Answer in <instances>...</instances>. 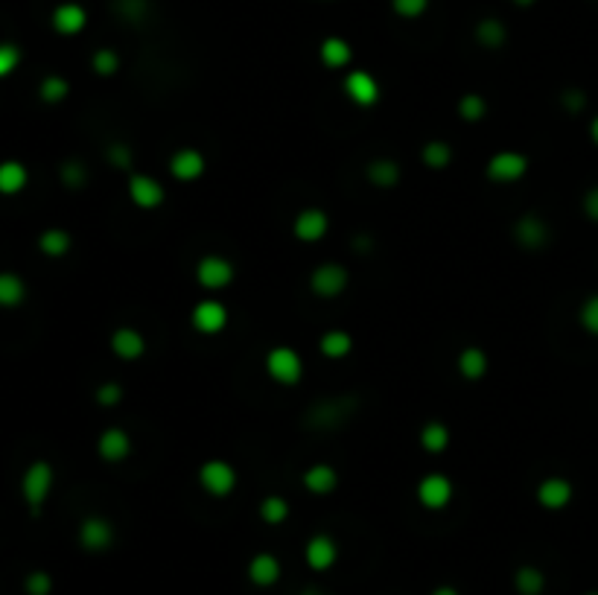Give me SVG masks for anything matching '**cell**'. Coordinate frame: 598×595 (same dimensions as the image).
Instances as JSON below:
<instances>
[{
    "mask_svg": "<svg viewBox=\"0 0 598 595\" xmlns=\"http://www.w3.org/2000/svg\"><path fill=\"white\" fill-rule=\"evenodd\" d=\"M53 488H56V467H53L50 461L36 458L24 467V473H21L18 490H21V499H24L32 516L41 514L44 505L50 502Z\"/></svg>",
    "mask_w": 598,
    "mask_h": 595,
    "instance_id": "obj_1",
    "label": "cell"
},
{
    "mask_svg": "<svg viewBox=\"0 0 598 595\" xmlns=\"http://www.w3.org/2000/svg\"><path fill=\"white\" fill-rule=\"evenodd\" d=\"M263 371L281 389H295L304 380V356L292 345H274L265 350Z\"/></svg>",
    "mask_w": 598,
    "mask_h": 595,
    "instance_id": "obj_2",
    "label": "cell"
},
{
    "mask_svg": "<svg viewBox=\"0 0 598 595\" xmlns=\"http://www.w3.org/2000/svg\"><path fill=\"white\" fill-rule=\"evenodd\" d=\"M196 482H198V488H202V493H207L210 499H228V496L237 490L240 473L225 458H207L198 465Z\"/></svg>",
    "mask_w": 598,
    "mask_h": 595,
    "instance_id": "obj_3",
    "label": "cell"
},
{
    "mask_svg": "<svg viewBox=\"0 0 598 595\" xmlns=\"http://www.w3.org/2000/svg\"><path fill=\"white\" fill-rule=\"evenodd\" d=\"M531 161L526 152L519 149H500L493 152L484 163V179L496 184V187H508V184H519L528 175Z\"/></svg>",
    "mask_w": 598,
    "mask_h": 595,
    "instance_id": "obj_4",
    "label": "cell"
},
{
    "mask_svg": "<svg viewBox=\"0 0 598 595\" xmlns=\"http://www.w3.org/2000/svg\"><path fill=\"white\" fill-rule=\"evenodd\" d=\"M415 499L424 511H444L456 499V482H452L447 473H424V476L417 479L415 484Z\"/></svg>",
    "mask_w": 598,
    "mask_h": 595,
    "instance_id": "obj_5",
    "label": "cell"
},
{
    "mask_svg": "<svg viewBox=\"0 0 598 595\" xmlns=\"http://www.w3.org/2000/svg\"><path fill=\"white\" fill-rule=\"evenodd\" d=\"M307 286L316 298H321V301H336V298H341L348 292L350 272H348V266H341V263H336V260L318 263V266L309 272Z\"/></svg>",
    "mask_w": 598,
    "mask_h": 595,
    "instance_id": "obj_6",
    "label": "cell"
},
{
    "mask_svg": "<svg viewBox=\"0 0 598 595\" xmlns=\"http://www.w3.org/2000/svg\"><path fill=\"white\" fill-rule=\"evenodd\" d=\"M193 278L205 292H225L237 281V266L223 255H205L196 260Z\"/></svg>",
    "mask_w": 598,
    "mask_h": 595,
    "instance_id": "obj_7",
    "label": "cell"
},
{
    "mask_svg": "<svg viewBox=\"0 0 598 595\" xmlns=\"http://www.w3.org/2000/svg\"><path fill=\"white\" fill-rule=\"evenodd\" d=\"M76 540H80V549L88 555H105L108 549L114 546L117 540V532L112 520H105V516L99 514H88L85 520L76 528Z\"/></svg>",
    "mask_w": 598,
    "mask_h": 595,
    "instance_id": "obj_8",
    "label": "cell"
},
{
    "mask_svg": "<svg viewBox=\"0 0 598 595\" xmlns=\"http://www.w3.org/2000/svg\"><path fill=\"white\" fill-rule=\"evenodd\" d=\"M126 196L138 211H158V207L167 202V187L149 172H129Z\"/></svg>",
    "mask_w": 598,
    "mask_h": 595,
    "instance_id": "obj_9",
    "label": "cell"
},
{
    "mask_svg": "<svg viewBox=\"0 0 598 595\" xmlns=\"http://www.w3.org/2000/svg\"><path fill=\"white\" fill-rule=\"evenodd\" d=\"M341 94H345L357 108H374L380 103L383 88L371 71L350 68V71H345V80H341Z\"/></svg>",
    "mask_w": 598,
    "mask_h": 595,
    "instance_id": "obj_10",
    "label": "cell"
},
{
    "mask_svg": "<svg viewBox=\"0 0 598 595\" xmlns=\"http://www.w3.org/2000/svg\"><path fill=\"white\" fill-rule=\"evenodd\" d=\"M231 322L228 306L219 301V298H202L193 310H190V327L202 336H219L225 333V327Z\"/></svg>",
    "mask_w": 598,
    "mask_h": 595,
    "instance_id": "obj_11",
    "label": "cell"
},
{
    "mask_svg": "<svg viewBox=\"0 0 598 595\" xmlns=\"http://www.w3.org/2000/svg\"><path fill=\"white\" fill-rule=\"evenodd\" d=\"M170 179L179 181V184H196L205 179L207 172V158L202 149L196 147H184V149H175L170 155Z\"/></svg>",
    "mask_w": 598,
    "mask_h": 595,
    "instance_id": "obj_12",
    "label": "cell"
},
{
    "mask_svg": "<svg viewBox=\"0 0 598 595\" xmlns=\"http://www.w3.org/2000/svg\"><path fill=\"white\" fill-rule=\"evenodd\" d=\"M514 242L526 251H543L552 242V228L540 214H523L511 228Z\"/></svg>",
    "mask_w": 598,
    "mask_h": 595,
    "instance_id": "obj_13",
    "label": "cell"
},
{
    "mask_svg": "<svg viewBox=\"0 0 598 595\" xmlns=\"http://www.w3.org/2000/svg\"><path fill=\"white\" fill-rule=\"evenodd\" d=\"M330 234V214L321 207H304L292 219V237L304 246H316Z\"/></svg>",
    "mask_w": 598,
    "mask_h": 595,
    "instance_id": "obj_14",
    "label": "cell"
},
{
    "mask_svg": "<svg viewBox=\"0 0 598 595\" xmlns=\"http://www.w3.org/2000/svg\"><path fill=\"white\" fill-rule=\"evenodd\" d=\"M535 499L543 511H563L569 508L575 499V484L567 476H546L535 488Z\"/></svg>",
    "mask_w": 598,
    "mask_h": 595,
    "instance_id": "obj_15",
    "label": "cell"
},
{
    "mask_svg": "<svg viewBox=\"0 0 598 595\" xmlns=\"http://www.w3.org/2000/svg\"><path fill=\"white\" fill-rule=\"evenodd\" d=\"M304 564L309 566V572L324 575V572H330L339 564V543L324 532L313 534L304 543Z\"/></svg>",
    "mask_w": 598,
    "mask_h": 595,
    "instance_id": "obj_16",
    "label": "cell"
},
{
    "mask_svg": "<svg viewBox=\"0 0 598 595\" xmlns=\"http://www.w3.org/2000/svg\"><path fill=\"white\" fill-rule=\"evenodd\" d=\"M131 449H135V440L123 426H108L97 438V456L105 465H123V461H129Z\"/></svg>",
    "mask_w": 598,
    "mask_h": 595,
    "instance_id": "obj_17",
    "label": "cell"
},
{
    "mask_svg": "<svg viewBox=\"0 0 598 595\" xmlns=\"http://www.w3.org/2000/svg\"><path fill=\"white\" fill-rule=\"evenodd\" d=\"M246 578H248L251 587H257V590H272V587H278L281 578H283V564H281V557H278V555H272V552H257V555H254V557L248 560V564H246Z\"/></svg>",
    "mask_w": 598,
    "mask_h": 595,
    "instance_id": "obj_18",
    "label": "cell"
},
{
    "mask_svg": "<svg viewBox=\"0 0 598 595\" xmlns=\"http://www.w3.org/2000/svg\"><path fill=\"white\" fill-rule=\"evenodd\" d=\"M50 27L56 36H64V38L82 36L88 27V9L82 4H76V0H64V4H59L50 13Z\"/></svg>",
    "mask_w": 598,
    "mask_h": 595,
    "instance_id": "obj_19",
    "label": "cell"
},
{
    "mask_svg": "<svg viewBox=\"0 0 598 595\" xmlns=\"http://www.w3.org/2000/svg\"><path fill=\"white\" fill-rule=\"evenodd\" d=\"M108 350L120 362H138L147 354V336L135 327H117L112 336H108Z\"/></svg>",
    "mask_w": 598,
    "mask_h": 595,
    "instance_id": "obj_20",
    "label": "cell"
},
{
    "mask_svg": "<svg viewBox=\"0 0 598 595\" xmlns=\"http://www.w3.org/2000/svg\"><path fill=\"white\" fill-rule=\"evenodd\" d=\"M456 371L461 380L467 382H479L487 377V371H491V356H487V350L479 348V345H467L459 350L456 356Z\"/></svg>",
    "mask_w": 598,
    "mask_h": 595,
    "instance_id": "obj_21",
    "label": "cell"
},
{
    "mask_svg": "<svg viewBox=\"0 0 598 595\" xmlns=\"http://www.w3.org/2000/svg\"><path fill=\"white\" fill-rule=\"evenodd\" d=\"M301 484L304 490L313 496H330L339 488V470L333 465H327V461H316V465H309L301 473Z\"/></svg>",
    "mask_w": 598,
    "mask_h": 595,
    "instance_id": "obj_22",
    "label": "cell"
},
{
    "mask_svg": "<svg viewBox=\"0 0 598 595\" xmlns=\"http://www.w3.org/2000/svg\"><path fill=\"white\" fill-rule=\"evenodd\" d=\"M318 62L324 64L327 71H350L353 62V47L348 38L341 36H327L318 44Z\"/></svg>",
    "mask_w": 598,
    "mask_h": 595,
    "instance_id": "obj_23",
    "label": "cell"
},
{
    "mask_svg": "<svg viewBox=\"0 0 598 595\" xmlns=\"http://www.w3.org/2000/svg\"><path fill=\"white\" fill-rule=\"evenodd\" d=\"M29 298V286L18 272L4 269L0 272V310H18Z\"/></svg>",
    "mask_w": 598,
    "mask_h": 595,
    "instance_id": "obj_24",
    "label": "cell"
},
{
    "mask_svg": "<svg viewBox=\"0 0 598 595\" xmlns=\"http://www.w3.org/2000/svg\"><path fill=\"white\" fill-rule=\"evenodd\" d=\"M365 179L376 190H394L397 184L403 181V167L392 158H374L368 167H365Z\"/></svg>",
    "mask_w": 598,
    "mask_h": 595,
    "instance_id": "obj_25",
    "label": "cell"
},
{
    "mask_svg": "<svg viewBox=\"0 0 598 595\" xmlns=\"http://www.w3.org/2000/svg\"><path fill=\"white\" fill-rule=\"evenodd\" d=\"M36 246L41 251V257L64 260L73 251V237H71V230H64V228H44L36 239Z\"/></svg>",
    "mask_w": 598,
    "mask_h": 595,
    "instance_id": "obj_26",
    "label": "cell"
},
{
    "mask_svg": "<svg viewBox=\"0 0 598 595\" xmlns=\"http://www.w3.org/2000/svg\"><path fill=\"white\" fill-rule=\"evenodd\" d=\"M29 187V170L24 161L6 158L0 161V196L13 198L18 193H24Z\"/></svg>",
    "mask_w": 598,
    "mask_h": 595,
    "instance_id": "obj_27",
    "label": "cell"
},
{
    "mask_svg": "<svg viewBox=\"0 0 598 595\" xmlns=\"http://www.w3.org/2000/svg\"><path fill=\"white\" fill-rule=\"evenodd\" d=\"M417 444H420V449H424L426 456L447 453L450 444H452L450 426L441 423V421H426L424 426H420V432H417Z\"/></svg>",
    "mask_w": 598,
    "mask_h": 595,
    "instance_id": "obj_28",
    "label": "cell"
},
{
    "mask_svg": "<svg viewBox=\"0 0 598 595\" xmlns=\"http://www.w3.org/2000/svg\"><path fill=\"white\" fill-rule=\"evenodd\" d=\"M353 350V336L348 333V330L341 327H333V330H324V333L318 336V354L330 359V362H339L350 356Z\"/></svg>",
    "mask_w": 598,
    "mask_h": 595,
    "instance_id": "obj_29",
    "label": "cell"
},
{
    "mask_svg": "<svg viewBox=\"0 0 598 595\" xmlns=\"http://www.w3.org/2000/svg\"><path fill=\"white\" fill-rule=\"evenodd\" d=\"M511 583H514L517 595H543V592H546V587H549V578H546V572H543L540 566L523 564V566L514 569Z\"/></svg>",
    "mask_w": 598,
    "mask_h": 595,
    "instance_id": "obj_30",
    "label": "cell"
},
{
    "mask_svg": "<svg viewBox=\"0 0 598 595\" xmlns=\"http://www.w3.org/2000/svg\"><path fill=\"white\" fill-rule=\"evenodd\" d=\"M476 44L484 50H502L508 41V27L502 18H482L473 29Z\"/></svg>",
    "mask_w": 598,
    "mask_h": 595,
    "instance_id": "obj_31",
    "label": "cell"
},
{
    "mask_svg": "<svg viewBox=\"0 0 598 595\" xmlns=\"http://www.w3.org/2000/svg\"><path fill=\"white\" fill-rule=\"evenodd\" d=\"M290 514H292L290 499H286V496H278V493L263 496L260 505H257V516L265 525H272V528L283 525L286 520H290Z\"/></svg>",
    "mask_w": 598,
    "mask_h": 595,
    "instance_id": "obj_32",
    "label": "cell"
},
{
    "mask_svg": "<svg viewBox=\"0 0 598 595\" xmlns=\"http://www.w3.org/2000/svg\"><path fill=\"white\" fill-rule=\"evenodd\" d=\"M71 96V82L59 73H47L38 82V99L44 105H59Z\"/></svg>",
    "mask_w": 598,
    "mask_h": 595,
    "instance_id": "obj_33",
    "label": "cell"
},
{
    "mask_svg": "<svg viewBox=\"0 0 598 595\" xmlns=\"http://www.w3.org/2000/svg\"><path fill=\"white\" fill-rule=\"evenodd\" d=\"M452 147L447 140H426L424 149H420V161H424L426 170H447L452 163Z\"/></svg>",
    "mask_w": 598,
    "mask_h": 595,
    "instance_id": "obj_34",
    "label": "cell"
},
{
    "mask_svg": "<svg viewBox=\"0 0 598 595\" xmlns=\"http://www.w3.org/2000/svg\"><path fill=\"white\" fill-rule=\"evenodd\" d=\"M456 114L464 120V123H482V120L487 117V99L482 94H476V91L464 94V96H459V103H456Z\"/></svg>",
    "mask_w": 598,
    "mask_h": 595,
    "instance_id": "obj_35",
    "label": "cell"
},
{
    "mask_svg": "<svg viewBox=\"0 0 598 595\" xmlns=\"http://www.w3.org/2000/svg\"><path fill=\"white\" fill-rule=\"evenodd\" d=\"M152 4L149 0H114V13L120 15V21H126V24L138 27L147 21Z\"/></svg>",
    "mask_w": 598,
    "mask_h": 595,
    "instance_id": "obj_36",
    "label": "cell"
},
{
    "mask_svg": "<svg viewBox=\"0 0 598 595\" xmlns=\"http://www.w3.org/2000/svg\"><path fill=\"white\" fill-rule=\"evenodd\" d=\"M24 595H53V590H56V581H53V575L47 569H32L24 575Z\"/></svg>",
    "mask_w": 598,
    "mask_h": 595,
    "instance_id": "obj_37",
    "label": "cell"
},
{
    "mask_svg": "<svg viewBox=\"0 0 598 595\" xmlns=\"http://www.w3.org/2000/svg\"><path fill=\"white\" fill-rule=\"evenodd\" d=\"M91 71L97 76H103V80H108V76H114L120 71V53L112 50V47H99L94 50L91 56Z\"/></svg>",
    "mask_w": 598,
    "mask_h": 595,
    "instance_id": "obj_38",
    "label": "cell"
},
{
    "mask_svg": "<svg viewBox=\"0 0 598 595\" xmlns=\"http://www.w3.org/2000/svg\"><path fill=\"white\" fill-rule=\"evenodd\" d=\"M21 62H24V50L13 41H0V80L13 76L21 68Z\"/></svg>",
    "mask_w": 598,
    "mask_h": 595,
    "instance_id": "obj_39",
    "label": "cell"
},
{
    "mask_svg": "<svg viewBox=\"0 0 598 595\" xmlns=\"http://www.w3.org/2000/svg\"><path fill=\"white\" fill-rule=\"evenodd\" d=\"M59 179L68 190H80V187H85V181H88L85 163L82 161H64L59 167Z\"/></svg>",
    "mask_w": 598,
    "mask_h": 595,
    "instance_id": "obj_40",
    "label": "cell"
},
{
    "mask_svg": "<svg viewBox=\"0 0 598 595\" xmlns=\"http://www.w3.org/2000/svg\"><path fill=\"white\" fill-rule=\"evenodd\" d=\"M432 0H392V13L403 21H417L429 13Z\"/></svg>",
    "mask_w": 598,
    "mask_h": 595,
    "instance_id": "obj_41",
    "label": "cell"
},
{
    "mask_svg": "<svg viewBox=\"0 0 598 595\" xmlns=\"http://www.w3.org/2000/svg\"><path fill=\"white\" fill-rule=\"evenodd\" d=\"M578 324L584 327V333H590L598 339V292L584 298L581 310H578Z\"/></svg>",
    "mask_w": 598,
    "mask_h": 595,
    "instance_id": "obj_42",
    "label": "cell"
},
{
    "mask_svg": "<svg viewBox=\"0 0 598 595\" xmlns=\"http://www.w3.org/2000/svg\"><path fill=\"white\" fill-rule=\"evenodd\" d=\"M123 385L120 382H103V385H97V391H94V403L97 406H103V409H114V406H120L123 403Z\"/></svg>",
    "mask_w": 598,
    "mask_h": 595,
    "instance_id": "obj_43",
    "label": "cell"
},
{
    "mask_svg": "<svg viewBox=\"0 0 598 595\" xmlns=\"http://www.w3.org/2000/svg\"><path fill=\"white\" fill-rule=\"evenodd\" d=\"M105 158L117 170H131V163H135L131 161V149L126 147V143H112V147L105 149Z\"/></svg>",
    "mask_w": 598,
    "mask_h": 595,
    "instance_id": "obj_44",
    "label": "cell"
},
{
    "mask_svg": "<svg viewBox=\"0 0 598 595\" xmlns=\"http://www.w3.org/2000/svg\"><path fill=\"white\" fill-rule=\"evenodd\" d=\"M581 211L590 222H598V187H590L581 198Z\"/></svg>",
    "mask_w": 598,
    "mask_h": 595,
    "instance_id": "obj_45",
    "label": "cell"
},
{
    "mask_svg": "<svg viewBox=\"0 0 598 595\" xmlns=\"http://www.w3.org/2000/svg\"><path fill=\"white\" fill-rule=\"evenodd\" d=\"M563 99H567V108H569V112H572V114H578V112H584V105H586V96H584L581 91H569V94H567V96H563Z\"/></svg>",
    "mask_w": 598,
    "mask_h": 595,
    "instance_id": "obj_46",
    "label": "cell"
},
{
    "mask_svg": "<svg viewBox=\"0 0 598 595\" xmlns=\"http://www.w3.org/2000/svg\"><path fill=\"white\" fill-rule=\"evenodd\" d=\"M429 595H461V592H459L456 587H452V583H438V587L432 590Z\"/></svg>",
    "mask_w": 598,
    "mask_h": 595,
    "instance_id": "obj_47",
    "label": "cell"
},
{
    "mask_svg": "<svg viewBox=\"0 0 598 595\" xmlns=\"http://www.w3.org/2000/svg\"><path fill=\"white\" fill-rule=\"evenodd\" d=\"M586 131H590V140H593L595 147H598V114L590 120V129H586Z\"/></svg>",
    "mask_w": 598,
    "mask_h": 595,
    "instance_id": "obj_48",
    "label": "cell"
},
{
    "mask_svg": "<svg viewBox=\"0 0 598 595\" xmlns=\"http://www.w3.org/2000/svg\"><path fill=\"white\" fill-rule=\"evenodd\" d=\"M511 4H514L517 9H531V6L537 4V0H511Z\"/></svg>",
    "mask_w": 598,
    "mask_h": 595,
    "instance_id": "obj_49",
    "label": "cell"
},
{
    "mask_svg": "<svg viewBox=\"0 0 598 595\" xmlns=\"http://www.w3.org/2000/svg\"><path fill=\"white\" fill-rule=\"evenodd\" d=\"M301 595H321V590L318 587H307V590H301Z\"/></svg>",
    "mask_w": 598,
    "mask_h": 595,
    "instance_id": "obj_50",
    "label": "cell"
},
{
    "mask_svg": "<svg viewBox=\"0 0 598 595\" xmlns=\"http://www.w3.org/2000/svg\"><path fill=\"white\" fill-rule=\"evenodd\" d=\"M584 595H598V590H590V592H584Z\"/></svg>",
    "mask_w": 598,
    "mask_h": 595,
    "instance_id": "obj_51",
    "label": "cell"
}]
</instances>
